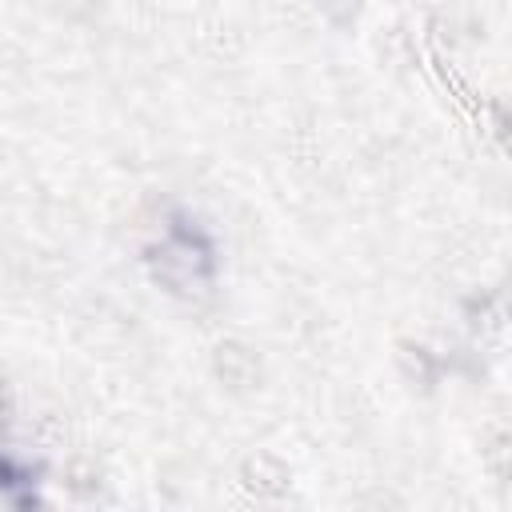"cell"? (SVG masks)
<instances>
[{
	"mask_svg": "<svg viewBox=\"0 0 512 512\" xmlns=\"http://www.w3.org/2000/svg\"><path fill=\"white\" fill-rule=\"evenodd\" d=\"M152 260H156V276L168 284V292L192 296V292H204L208 288L212 256H208L204 244H192V236L168 240L160 252H152Z\"/></svg>",
	"mask_w": 512,
	"mask_h": 512,
	"instance_id": "6da1fadb",
	"label": "cell"
},
{
	"mask_svg": "<svg viewBox=\"0 0 512 512\" xmlns=\"http://www.w3.org/2000/svg\"><path fill=\"white\" fill-rule=\"evenodd\" d=\"M212 364H216V376L228 388H236V392L260 388V356L244 340H220L216 352H212Z\"/></svg>",
	"mask_w": 512,
	"mask_h": 512,
	"instance_id": "7a4b0ae2",
	"label": "cell"
},
{
	"mask_svg": "<svg viewBox=\"0 0 512 512\" xmlns=\"http://www.w3.org/2000/svg\"><path fill=\"white\" fill-rule=\"evenodd\" d=\"M240 484L260 500H280L292 488V472H288L284 460H276L268 452H256L240 464Z\"/></svg>",
	"mask_w": 512,
	"mask_h": 512,
	"instance_id": "3957f363",
	"label": "cell"
},
{
	"mask_svg": "<svg viewBox=\"0 0 512 512\" xmlns=\"http://www.w3.org/2000/svg\"><path fill=\"white\" fill-rule=\"evenodd\" d=\"M480 460L492 480L512 484V428H492L480 444Z\"/></svg>",
	"mask_w": 512,
	"mask_h": 512,
	"instance_id": "277c9868",
	"label": "cell"
},
{
	"mask_svg": "<svg viewBox=\"0 0 512 512\" xmlns=\"http://www.w3.org/2000/svg\"><path fill=\"white\" fill-rule=\"evenodd\" d=\"M400 364H404V372L416 380L420 376V384H432V376H436V368H432V356L424 352V348H412V344H400Z\"/></svg>",
	"mask_w": 512,
	"mask_h": 512,
	"instance_id": "5b68a950",
	"label": "cell"
},
{
	"mask_svg": "<svg viewBox=\"0 0 512 512\" xmlns=\"http://www.w3.org/2000/svg\"><path fill=\"white\" fill-rule=\"evenodd\" d=\"M68 484H72V492H96V488H100V472H96L88 460H76V464L68 468Z\"/></svg>",
	"mask_w": 512,
	"mask_h": 512,
	"instance_id": "8992f818",
	"label": "cell"
},
{
	"mask_svg": "<svg viewBox=\"0 0 512 512\" xmlns=\"http://www.w3.org/2000/svg\"><path fill=\"white\" fill-rule=\"evenodd\" d=\"M336 24H352L356 20V12H360V0H316Z\"/></svg>",
	"mask_w": 512,
	"mask_h": 512,
	"instance_id": "52a82bcc",
	"label": "cell"
},
{
	"mask_svg": "<svg viewBox=\"0 0 512 512\" xmlns=\"http://www.w3.org/2000/svg\"><path fill=\"white\" fill-rule=\"evenodd\" d=\"M492 124H496V136H500V144L512 152V116H508L500 104H492Z\"/></svg>",
	"mask_w": 512,
	"mask_h": 512,
	"instance_id": "ba28073f",
	"label": "cell"
},
{
	"mask_svg": "<svg viewBox=\"0 0 512 512\" xmlns=\"http://www.w3.org/2000/svg\"><path fill=\"white\" fill-rule=\"evenodd\" d=\"M508 204H512V196H508Z\"/></svg>",
	"mask_w": 512,
	"mask_h": 512,
	"instance_id": "9c48e42d",
	"label": "cell"
}]
</instances>
